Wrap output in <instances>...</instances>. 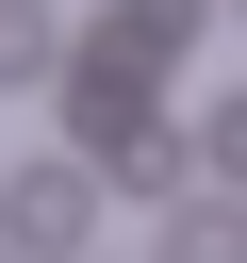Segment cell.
<instances>
[{"label":"cell","mask_w":247,"mask_h":263,"mask_svg":"<svg viewBox=\"0 0 247 263\" xmlns=\"http://www.w3.org/2000/svg\"><path fill=\"white\" fill-rule=\"evenodd\" d=\"M0 214H16V247H49V263H66L99 197H82V164H33V181H0Z\"/></svg>","instance_id":"2"},{"label":"cell","mask_w":247,"mask_h":263,"mask_svg":"<svg viewBox=\"0 0 247 263\" xmlns=\"http://www.w3.org/2000/svg\"><path fill=\"white\" fill-rule=\"evenodd\" d=\"M198 164H214V197H247V82H231V99L198 115Z\"/></svg>","instance_id":"5"},{"label":"cell","mask_w":247,"mask_h":263,"mask_svg":"<svg viewBox=\"0 0 247 263\" xmlns=\"http://www.w3.org/2000/svg\"><path fill=\"white\" fill-rule=\"evenodd\" d=\"M165 263H247V197H181L165 214Z\"/></svg>","instance_id":"4"},{"label":"cell","mask_w":247,"mask_h":263,"mask_svg":"<svg viewBox=\"0 0 247 263\" xmlns=\"http://www.w3.org/2000/svg\"><path fill=\"white\" fill-rule=\"evenodd\" d=\"M198 16H214V0H115V16H99V49H115V66H181V49H198Z\"/></svg>","instance_id":"3"},{"label":"cell","mask_w":247,"mask_h":263,"mask_svg":"<svg viewBox=\"0 0 247 263\" xmlns=\"http://www.w3.org/2000/svg\"><path fill=\"white\" fill-rule=\"evenodd\" d=\"M66 115H82V164H99V181H132V197H181V148H165V115H148V66L82 49Z\"/></svg>","instance_id":"1"}]
</instances>
